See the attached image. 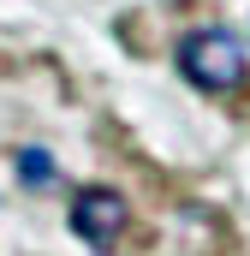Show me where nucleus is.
Instances as JSON below:
<instances>
[{"label":"nucleus","mask_w":250,"mask_h":256,"mask_svg":"<svg viewBox=\"0 0 250 256\" xmlns=\"http://www.w3.org/2000/svg\"><path fill=\"white\" fill-rule=\"evenodd\" d=\"M18 173H24V185H48V179H54L48 149H24V155H18Z\"/></svg>","instance_id":"7ed1b4c3"},{"label":"nucleus","mask_w":250,"mask_h":256,"mask_svg":"<svg viewBox=\"0 0 250 256\" xmlns=\"http://www.w3.org/2000/svg\"><path fill=\"white\" fill-rule=\"evenodd\" d=\"M173 60H179V72H185V84L208 90V96H232V90H244V72H250L244 42H238L232 30H220V24L179 36Z\"/></svg>","instance_id":"f257e3e1"},{"label":"nucleus","mask_w":250,"mask_h":256,"mask_svg":"<svg viewBox=\"0 0 250 256\" xmlns=\"http://www.w3.org/2000/svg\"><path fill=\"white\" fill-rule=\"evenodd\" d=\"M125 220H131V208H125L120 191H108V185H84V191L72 196V232L90 244V250H114L125 232Z\"/></svg>","instance_id":"f03ea898"},{"label":"nucleus","mask_w":250,"mask_h":256,"mask_svg":"<svg viewBox=\"0 0 250 256\" xmlns=\"http://www.w3.org/2000/svg\"><path fill=\"white\" fill-rule=\"evenodd\" d=\"M167 6H185V0H167Z\"/></svg>","instance_id":"20e7f679"}]
</instances>
